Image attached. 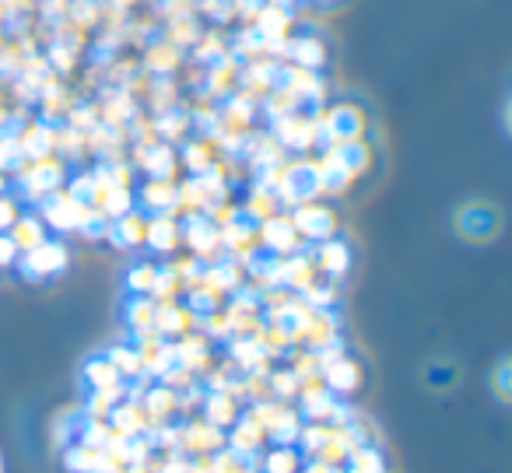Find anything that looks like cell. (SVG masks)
Instances as JSON below:
<instances>
[{
    "mask_svg": "<svg viewBox=\"0 0 512 473\" xmlns=\"http://www.w3.org/2000/svg\"><path fill=\"white\" fill-rule=\"evenodd\" d=\"M11 179H15V186H18V197L29 200V204H43L46 197H53L57 190H64L67 162L57 155L43 158V162H25Z\"/></svg>",
    "mask_w": 512,
    "mask_h": 473,
    "instance_id": "1",
    "label": "cell"
},
{
    "mask_svg": "<svg viewBox=\"0 0 512 473\" xmlns=\"http://www.w3.org/2000/svg\"><path fill=\"white\" fill-rule=\"evenodd\" d=\"M320 130H323V148L344 141H365V130H369V116L358 102L337 99L327 109H320Z\"/></svg>",
    "mask_w": 512,
    "mask_h": 473,
    "instance_id": "2",
    "label": "cell"
},
{
    "mask_svg": "<svg viewBox=\"0 0 512 473\" xmlns=\"http://www.w3.org/2000/svg\"><path fill=\"white\" fill-rule=\"evenodd\" d=\"M453 228L470 246H488L502 232V211L495 204H488V200H470L453 214Z\"/></svg>",
    "mask_w": 512,
    "mask_h": 473,
    "instance_id": "3",
    "label": "cell"
},
{
    "mask_svg": "<svg viewBox=\"0 0 512 473\" xmlns=\"http://www.w3.org/2000/svg\"><path fill=\"white\" fill-rule=\"evenodd\" d=\"M288 218H292L295 232H299L302 242H327V239H337V232H341V218H337V211L330 204H323V200H306V204L292 207L288 211Z\"/></svg>",
    "mask_w": 512,
    "mask_h": 473,
    "instance_id": "4",
    "label": "cell"
},
{
    "mask_svg": "<svg viewBox=\"0 0 512 473\" xmlns=\"http://www.w3.org/2000/svg\"><path fill=\"white\" fill-rule=\"evenodd\" d=\"M67 263H71V253H67V246L57 239H46V242H39L36 249H29V253H18V270H22L25 281L57 277L67 270Z\"/></svg>",
    "mask_w": 512,
    "mask_h": 473,
    "instance_id": "5",
    "label": "cell"
},
{
    "mask_svg": "<svg viewBox=\"0 0 512 473\" xmlns=\"http://www.w3.org/2000/svg\"><path fill=\"white\" fill-rule=\"evenodd\" d=\"M88 211H92V207L81 204V200H74L67 190H57L53 197H46L43 204H39V218H43V225L53 228V232H64V235L78 232V228L85 225Z\"/></svg>",
    "mask_w": 512,
    "mask_h": 473,
    "instance_id": "6",
    "label": "cell"
},
{
    "mask_svg": "<svg viewBox=\"0 0 512 473\" xmlns=\"http://www.w3.org/2000/svg\"><path fill=\"white\" fill-rule=\"evenodd\" d=\"M183 246H190V256H197L200 263H214L225 256V249H221V228L207 214L183 218Z\"/></svg>",
    "mask_w": 512,
    "mask_h": 473,
    "instance_id": "7",
    "label": "cell"
},
{
    "mask_svg": "<svg viewBox=\"0 0 512 473\" xmlns=\"http://www.w3.org/2000/svg\"><path fill=\"white\" fill-rule=\"evenodd\" d=\"M256 239H260V253H271V256H292L299 249H306V242L299 239V232H295L292 218L285 211L260 221L256 225Z\"/></svg>",
    "mask_w": 512,
    "mask_h": 473,
    "instance_id": "8",
    "label": "cell"
},
{
    "mask_svg": "<svg viewBox=\"0 0 512 473\" xmlns=\"http://www.w3.org/2000/svg\"><path fill=\"white\" fill-rule=\"evenodd\" d=\"M295 403H299L295 410L302 414V421H309V424H330V421H334V414H337V407H341V400H337V396L323 386L320 375H316V379H309V382H302Z\"/></svg>",
    "mask_w": 512,
    "mask_h": 473,
    "instance_id": "9",
    "label": "cell"
},
{
    "mask_svg": "<svg viewBox=\"0 0 512 473\" xmlns=\"http://www.w3.org/2000/svg\"><path fill=\"white\" fill-rule=\"evenodd\" d=\"M320 379L337 400H348V396H355L358 389L365 386V368H362V361L344 351L341 358H334L330 365L320 368Z\"/></svg>",
    "mask_w": 512,
    "mask_h": 473,
    "instance_id": "10",
    "label": "cell"
},
{
    "mask_svg": "<svg viewBox=\"0 0 512 473\" xmlns=\"http://www.w3.org/2000/svg\"><path fill=\"white\" fill-rule=\"evenodd\" d=\"M134 169H141L148 179H176L179 172V155L176 144L165 141H151V144H137L134 148Z\"/></svg>",
    "mask_w": 512,
    "mask_h": 473,
    "instance_id": "11",
    "label": "cell"
},
{
    "mask_svg": "<svg viewBox=\"0 0 512 473\" xmlns=\"http://www.w3.org/2000/svg\"><path fill=\"white\" fill-rule=\"evenodd\" d=\"M141 407L144 417H148V431H155L179 417V393L165 382H148L141 393Z\"/></svg>",
    "mask_w": 512,
    "mask_h": 473,
    "instance_id": "12",
    "label": "cell"
},
{
    "mask_svg": "<svg viewBox=\"0 0 512 473\" xmlns=\"http://www.w3.org/2000/svg\"><path fill=\"white\" fill-rule=\"evenodd\" d=\"M218 449H225V431L207 424L204 417H186L179 452H186V456H214Z\"/></svg>",
    "mask_w": 512,
    "mask_h": 473,
    "instance_id": "13",
    "label": "cell"
},
{
    "mask_svg": "<svg viewBox=\"0 0 512 473\" xmlns=\"http://www.w3.org/2000/svg\"><path fill=\"white\" fill-rule=\"evenodd\" d=\"M144 246L158 256H169L183 246V221L172 218V214H148V225H144Z\"/></svg>",
    "mask_w": 512,
    "mask_h": 473,
    "instance_id": "14",
    "label": "cell"
},
{
    "mask_svg": "<svg viewBox=\"0 0 512 473\" xmlns=\"http://www.w3.org/2000/svg\"><path fill=\"white\" fill-rule=\"evenodd\" d=\"M151 330L158 333L162 340H179L186 337L190 330H197V316L186 309V302H158L155 305V326Z\"/></svg>",
    "mask_w": 512,
    "mask_h": 473,
    "instance_id": "15",
    "label": "cell"
},
{
    "mask_svg": "<svg viewBox=\"0 0 512 473\" xmlns=\"http://www.w3.org/2000/svg\"><path fill=\"white\" fill-rule=\"evenodd\" d=\"M309 256H313L316 274H323L327 281H341V277L351 270V246L344 239L316 242V249Z\"/></svg>",
    "mask_w": 512,
    "mask_h": 473,
    "instance_id": "16",
    "label": "cell"
},
{
    "mask_svg": "<svg viewBox=\"0 0 512 473\" xmlns=\"http://www.w3.org/2000/svg\"><path fill=\"white\" fill-rule=\"evenodd\" d=\"M330 344H341V319H337L334 309H313V316H309V323H306L302 347L316 354Z\"/></svg>",
    "mask_w": 512,
    "mask_h": 473,
    "instance_id": "17",
    "label": "cell"
},
{
    "mask_svg": "<svg viewBox=\"0 0 512 473\" xmlns=\"http://www.w3.org/2000/svg\"><path fill=\"white\" fill-rule=\"evenodd\" d=\"M15 141H18V148H22L25 162H43V158H53L57 127H50V123H43V120L25 123V127L15 134Z\"/></svg>",
    "mask_w": 512,
    "mask_h": 473,
    "instance_id": "18",
    "label": "cell"
},
{
    "mask_svg": "<svg viewBox=\"0 0 512 473\" xmlns=\"http://www.w3.org/2000/svg\"><path fill=\"white\" fill-rule=\"evenodd\" d=\"M239 414H242V403L235 400L232 393H225V389H207V393H204V403H200V417H204L207 424L228 431L235 421H239Z\"/></svg>",
    "mask_w": 512,
    "mask_h": 473,
    "instance_id": "19",
    "label": "cell"
},
{
    "mask_svg": "<svg viewBox=\"0 0 512 473\" xmlns=\"http://www.w3.org/2000/svg\"><path fill=\"white\" fill-rule=\"evenodd\" d=\"M225 445L232 452H239V456H260V452H264V445H267V435H264V428L253 421V417L239 414V421L225 431Z\"/></svg>",
    "mask_w": 512,
    "mask_h": 473,
    "instance_id": "20",
    "label": "cell"
},
{
    "mask_svg": "<svg viewBox=\"0 0 512 473\" xmlns=\"http://www.w3.org/2000/svg\"><path fill=\"white\" fill-rule=\"evenodd\" d=\"M134 197L144 214H172V207H176V179H144V186Z\"/></svg>",
    "mask_w": 512,
    "mask_h": 473,
    "instance_id": "21",
    "label": "cell"
},
{
    "mask_svg": "<svg viewBox=\"0 0 512 473\" xmlns=\"http://www.w3.org/2000/svg\"><path fill=\"white\" fill-rule=\"evenodd\" d=\"M285 57L292 60L295 67H302V71H323L330 60V50H327V43L316 36H295L292 43H285Z\"/></svg>",
    "mask_w": 512,
    "mask_h": 473,
    "instance_id": "22",
    "label": "cell"
},
{
    "mask_svg": "<svg viewBox=\"0 0 512 473\" xmlns=\"http://www.w3.org/2000/svg\"><path fill=\"white\" fill-rule=\"evenodd\" d=\"M144 225H148V214L130 211L123 218L109 221L106 242H113L116 249H141L144 246Z\"/></svg>",
    "mask_w": 512,
    "mask_h": 473,
    "instance_id": "23",
    "label": "cell"
},
{
    "mask_svg": "<svg viewBox=\"0 0 512 473\" xmlns=\"http://www.w3.org/2000/svg\"><path fill=\"white\" fill-rule=\"evenodd\" d=\"M109 428L123 438H137V435H148V417H144L141 400H120L109 414Z\"/></svg>",
    "mask_w": 512,
    "mask_h": 473,
    "instance_id": "24",
    "label": "cell"
},
{
    "mask_svg": "<svg viewBox=\"0 0 512 473\" xmlns=\"http://www.w3.org/2000/svg\"><path fill=\"white\" fill-rule=\"evenodd\" d=\"M239 211H242V218H249L253 225H260V221L281 214V200H278V193H274L271 186L253 183V186H249V193H246V200L239 204Z\"/></svg>",
    "mask_w": 512,
    "mask_h": 473,
    "instance_id": "25",
    "label": "cell"
},
{
    "mask_svg": "<svg viewBox=\"0 0 512 473\" xmlns=\"http://www.w3.org/2000/svg\"><path fill=\"white\" fill-rule=\"evenodd\" d=\"M8 239L15 242L18 253H29V249H36L39 242L50 239V228L43 225L39 214H18V221L8 228Z\"/></svg>",
    "mask_w": 512,
    "mask_h": 473,
    "instance_id": "26",
    "label": "cell"
},
{
    "mask_svg": "<svg viewBox=\"0 0 512 473\" xmlns=\"http://www.w3.org/2000/svg\"><path fill=\"white\" fill-rule=\"evenodd\" d=\"M323 151H330V155L341 162V169H348L355 179H362L365 172L372 169V148L365 141H344V144H330V148H323Z\"/></svg>",
    "mask_w": 512,
    "mask_h": 473,
    "instance_id": "27",
    "label": "cell"
},
{
    "mask_svg": "<svg viewBox=\"0 0 512 473\" xmlns=\"http://www.w3.org/2000/svg\"><path fill=\"white\" fill-rule=\"evenodd\" d=\"M302 414L292 407V403H285V407L278 410V417H274L271 424H267V442H274V445H295L299 442V431H302Z\"/></svg>",
    "mask_w": 512,
    "mask_h": 473,
    "instance_id": "28",
    "label": "cell"
},
{
    "mask_svg": "<svg viewBox=\"0 0 512 473\" xmlns=\"http://www.w3.org/2000/svg\"><path fill=\"white\" fill-rule=\"evenodd\" d=\"M85 386L88 389H95V393H106V389H120V386H127V382L120 379V372L113 368V361L106 358V354H99V358H92V361H85Z\"/></svg>",
    "mask_w": 512,
    "mask_h": 473,
    "instance_id": "29",
    "label": "cell"
},
{
    "mask_svg": "<svg viewBox=\"0 0 512 473\" xmlns=\"http://www.w3.org/2000/svg\"><path fill=\"white\" fill-rule=\"evenodd\" d=\"M106 358L113 361V368L120 372V379H123V382L144 379V361H141V354H137V347H134V344H113V347L106 351Z\"/></svg>",
    "mask_w": 512,
    "mask_h": 473,
    "instance_id": "30",
    "label": "cell"
},
{
    "mask_svg": "<svg viewBox=\"0 0 512 473\" xmlns=\"http://www.w3.org/2000/svg\"><path fill=\"white\" fill-rule=\"evenodd\" d=\"M155 305L148 295H130L127 309H123V323H127V330L134 333H148L151 326H155Z\"/></svg>",
    "mask_w": 512,
    "mask_h": 473,
    "instance_id": "31",
    "label": "cell"
},
{
    "mask_svg": "<svg viewBox=\"0 0 512 473\" xmlns=\"http://www.w3.org/2000/svg\"><path fill=\"white\" fill-rule=\"evenodd\" d=\"M211 162H218V158H214V144L207 141V137H197V141H183V151H179V165H183L190 176H200V172H204Z\"/></svg>",
    "mask_w": 512,
    "mask_h": 473,
    "instance_id": "32",
    "label": "cell"
},
{
    "mask_svg": "<svg viewBox=\"0 0 512 473\" xmlns=\"http://www.w3.org/2000/svg\"><path fill=\"white\" fill-rule=\"evenodd\" d=\"M302 463H306V456H302L295 445H274V449L260 459L264 473H299Z\"/></svg>",
    "mask_w": 512,
    "mask_h": 473,
    "instance_id": "33",
    "label": "cell"
},
{
    "mask_svg": "<svg viewBox=\"0 0 512 473\" xmlns=\"http://www.w3.org/2000/svg\"><path fill=\"white\" fill-rule=\"evenodd\" d=\"M95 207H99L109 221H116V218H123V214L137 211V197H134V190H130V186H113V190L102 193Z\"/></svg>",
    "mask_w": 512,
    "mask_h": 473,
    "instance_id": "34",
    "label": "cell"
},
{
    "mask_svg": "<svg viewBox=\"0 0 512 473\" xmlns=\"http://www.w3.org/2000/svg\"><path fill=\"white\" fill-rule=\"evenodd\" d=\"M344 466H348L351 473H390L386 456H383V445H358Z\"/></svg>",
    "mask_w": 512,
    "mask_h": 473,
    "instance_id": "35",
    "label": "cell"
},
{
    "mask_svg": "<svg viewBox=\"0 0 512 473\" xmlns=\"http://www.w3.org/2000/svg\"><path fill=\"white\" fill-rule=\"evenodd\" d=\"M151 302H179L183 298V281L176 277V270H172V263H165V267H158L155 274V284H151Z\"/></svg>",
    "mask_w": 512,
    "mask_h": 473,
    "instance_id": "36",
    "label": "cell"
},
{
    "mask_svg": "<svg viewBox=\"0 0 512 473\" xmlns=\"http://www.w3.org/2000/svg\"><path fill=\"white\" fill-rule=\"evenodd\" d=\"M214 470L218 473H260V456H239L225 445L211 456Z\"/></svg>",
    "mask_w": 512,
    "mask_h": 473,
    "instance_id": "37",
    "label": "cell"
},
{
    "mask_svg": "<svg viewBox=\"0 0 512 473\" xmlns=\"http://www.w3.org/2000/svg\"><path fill=\"white\" fill-rule=\"evenodd\" d=\"M267 386H271V396H274V400L295 403V396H299V386H302V382L295 379L292 368H271V375H267Z\"/></svg>",
    "mask_w": 512,
    "mask_h": 473,
    "instance_id": "38",
    "label": "cell"
},
{
    "mask_svg": "<svg viewBox=\"0 0 512 473\" xmlns=\"http://www.w3.org/2000/svg\"><path fill=\"white\" fill-rule=\"evenodd\" d=\"M155 274H158V263L141 260V263H134V267L127 270L123 284H127L130 295H151V284H155Z\"/></svg>",
    "mask_w": 512,
    "mask_h": 473,
    "instance_id": "39",
    "label": "cell"
},
{
    "mask_svg": "<svg viewBox=\"0 0 512 473\" xmlns=\"http://www.w3.org/2000/svg\"><path fill=\"white\" fill-rule=\"evenodd\" d=\"M109 435H113V428H109V421H85V417H81L78 435H74V442L85 445V449H95V452H99V449H106Z\"/></svg>",
    "mask_w": 512,
    "mask_h": 473,
    "instance_id": "40",
    "label": "cell"
},
{
    "mask_svg": "<svg viewBox=\"0 0 512 473\" xmlns=\"http://www.w3.org/2000/svg\"><path fill=\"white\" fill-rule=\"evenodd\" d=\"M299 298L309 305V309H334V302H337V284L327 281V277H316V281L309 284V288L302 291Z\"/></svg>",
    "mask_w": 512,
    "mask_h": 473,
    "instance_id": "41",
    "label": "cell"
},
{
    "mask_svg": "<svg viewBox=\"0 0 512 473\" xmlns=\"http://www.w3.org/2000/svg\"><path fill=\"white\" fill-rule=\"evenodd\" d=\"M148 71H155V74H172L179 67V50L172 43H158L155 50H148Z\"/></svg>",
    "mask_w": 512,
    "mask_h": 473,
    "instance_id": "42",
    "label": "cell"
},
{
    "mask_svg": "<svg viewBox=\"0 0 512 473\" xmlns=\"http://www.w3.org/2000/svg\"><path fill=\"white\" fill-rule=\"evenodd\" d=\"M92 463H95V449H85V445H78V442H71L64 449L67 473H92Z\"/></svg>",
    "mask_w": 512,
    "mask_h": 473,
    "instance_id": "43",
    "label": "cell"
},
{
    "mask_svg": "<svg viewBox=\"0 0 512 473\" xmlns=\"http://www.w3.org/2000/svg\"><path fill=\"white\" fill-rule=\"evenodd\" d=\"M81 235H85V239H106V232H109V218L106 214L99 211V207H92V211H88V218H85V225L78 228Z\"/></svg>",
    "mask_w": 512,
    "mask_h": 473,
    "instance_id": "44",
    "label": "cell"
},
{
    "mask_svg": "<svg viewBox=\"0 0 512 473\" xmlns=\"http://www.w3.org/2000/svg\"><path fill=\"white\" fill-rule=\"evenodd\" d=\"M509 358H498V365H495V372H491V386H495V396H498V403H509L512 400V389H509Z\"/></svg>",
    "mask_w": 512,
    "mask_h": 473,
    "instance_id": "45",
    "label": "cell"
},
{
    "mask_svg": "<svg viewBox=\"0 0 512 473\" xmlns=\"http://www.w3.org/2000/svg\"><path fill=\"white\" fill-rule=\"evenodd\" d=\"M18 214H22V200L15 197V193H0V232H8L11 225L18 221Z\"/></svg>",
    "mask_w": 512,
    "mask_h": 473,
    "instance_id": "46",
    "label": "cell"
},
{
    "mask_svg": "<svg viewBox=\"0 0 512 473\" xmlns=\"http://www.w3.org/2000/svg\"><path fill=\"white\" fill-rule=\"evenodd\" d=\"M158 473H190V456L179 449L162 452V463H158Z\"/></svg>",
    "mask_w": 512,
    "mask_h": 473,
    "instance_id": "47",
    "label": "cell"
},
{
    "mask_svg": "<svg viewBox=\"0 0 512 473\" xmlns=\"http://www.w3.org/2000/svg\"><path fill=\"white\" fill-rule=\"evenodd\" d=\"M456 379H460V372H456L453 365H442V368H428V382H432V389H449L456 386Z\"/></svg>",
    "mask_w": 512,
    "mask_h": 473,
    "instance_id": "48",
    "label": "cell"
},
{
    "mask_svg": "<svg viewBox=\"0 0 512 473\" xmlns=\"http://www.w3.org/2000/svg\"><path fill=\"white\" fill-rule=\"evenodd\" d=\"M15 263H18L15 242L8 239V232H0V270H4V267H15Z\"/></svg>",
    "mask_w": 512,
    "mask_h": 473,
    "instance_id": "49",
    "label": "cell"
},
{
    "mask_svg": "<svg viewBox=\"0 0 512 473\" xmlns=\"http://www.w3.org/2000/svg\"><path fill=\"white\" fill-rule=\"evenodd\" d=\"M264 4H267V0H235V8H239L242 15H260V11H264Z\"/></svg>",
    "mask_w": 512,
    "mask_h": 473,
    "instance_id": "50",
    "label": "cell"
},
{
    "mask_svg": "<svg viewBox=\"0 0 512 473\" xmlns=\"http://www.w3.org/2000/svg\"><path fill=\"white\" fill-rule=\"evenodd\" d=\"M116 473H144V470H141V466H120Z\"/></svg>",
    "mask_w": 512,
    "mask_h": 473,
    "instance_id": "51",
    "label": "cell"
},
{
    "mask_svg": "<svg viewBox=\"0 0 512 473\" xmlns=\"http://www.w3.org/2000/svg\"><path fill=\"white\" fill-rule=\"evenodd\" d=\"M334 473H351V470H348V466H337V470H334Z\"/></svg>",
    "mask_w": 512,
    "mask_h": 473,
    "instance_id": "52",
    "label": "cell"
},
{
    "mask_svg": "<svg viewBox=\"0 0 512 473\" xmlns=\"http://www.w3.org/2000/svg\"><path fill=\"white\" fill-rule=\"evenodd\" d=\"M309 4H330V0H309Z\"/></svg>",
    "mask_w": 512,
    "mask_h": 473,
    "instance_id": "53",
    "label": "cell"
},
{
    "mask_svg": "<svg viewBox=\"0 0 512 473\" xmlns=\"http://www.w3.org/2000/svg\"><path fill=\"white\" fill-rule=\"evenodd\" d=\"M0 473H4V463H0Z\"/></svg>",
    "mask_w": 512,
    "mask_h": 473,
    "instance_id": "54",
    "label": "cell"
}]
</instances>
